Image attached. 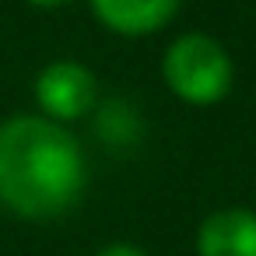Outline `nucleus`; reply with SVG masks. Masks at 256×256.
<instances>
[{"mask_svg":"<svg viewBox=\"0 0 256 256\" xmlns=\"http://www.w3.org/2000/svg\"><path fill=\"white\" fill-rule=\"evenodd\" d=\"M88 186L78 137L46 116L0 123V207L28 221L64 218Z\"/></svg>","mask_w":256,"mask_h":256,"instance_id":"obj_1","label":"nucleus"},{"mask_svg":"<svg viewBox=\"0 0 256 256\" xmlns=\"http://www.w3.org/2000/svg\"><path fill=\"white\" fill-rule=\"evenodd\" d=\"M162 78L172 95L190 106H214L232 88V56L228 50L200 32L179 36L162 56Z\"/></svg>","mask_w":256,"mask_h":256,"instance_id":"obj_2","label":"nucleus"},{"mask_svg":"<svg viewBox=\"0 0 256 256\" xmlns=\"http://www.w3.org/2000/svg\"><path fill=\"white\" fill-rule=\"evenodd\" d=\"M95 95H98L95 74L74 60H56L42 67L36 78V102L53 123L81 120L95 106Z\"/></svg>","mask_w":256,"mask_h":256,"instance_id":"obj_3","label":"nucleus"},{"mask_svg":"<svg viewBox=\"0 0 256 256\" xmlns=\"http://www.w3.org/2000/svg\"><path fill=\"white\" fill-rule=\"evenodd\" d=\"M196 256H256V214L246 207H224L200 221Z\"/></svg>","mask_w":256,"mask_h":256,"instance_id":"obj_4","label":"nucleus"},{"mask_svg":"<svg viewBox=\"0 0 256 256\" xmlns=\"http://www.w3.org/2000/svg\"><path fill=\"white\" fill-rule=\"evenodd\" d=\"M92 11L109 32L151 36L176 18L179 0H92Z\"/></svg>","mask_w":256,"mask_h":256,"instance_id":"obj_5","label":"nucleus"},{"mask_svg":"<svg viewBox=\"0 0 256 256\" xmlns=\"http://www.w3.org/2000/svg\"><path fill=\"white\" fill-rule=\"evenodd\" d=\"M98 256H148L144 249H137L134 242H112V246H106Z\"/></svg>","mask_w":256,"mask_h":256,"instance_id":"obj_6","label":"nucleus"},{"mask_svg":"<svg viewBox=\"0 0 256 256\" xmlns=\"http://www.w3.org/2000/svg\"><path fill=\"white\" fill-rule=\"evenodd\" d=\"M36 8H60V4H70V0H28Z\"/></svg>","mask_w":256,"mask_h":256,"instance_id":"obj_7","label":"nucleus"}]
</instances>
